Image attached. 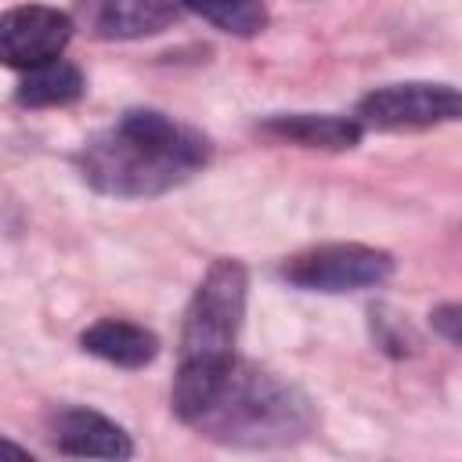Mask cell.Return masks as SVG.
I'll return each mask as SVG.
<instances>
[{"instance_id":"1","label":"cell","mask_w":462,"mask_h":462,"mask_svg":"<svg viewBox=\"0 0 462 462\" xmlns=\"http://www.w3.org/2000/svg\"><path fill=\"white\" fill-rule=\"evenodd\" d=\"M213 155L206 134L159 108H126L76 152L79 177L108 199H155L191 180Z\"/></svg>"},{"instance_id":"2","label":"cell","mask_w":462,"mask_h":462,"mask_svg":"<svg viewBox=\"0 0 462 462\" xmlns=\"http://www.w3.org/2000/svg\"><path fill=\"white\" fill-rule=\"evenodd\" d=\"M245 292L249 274L242 260L224 256L209 263L188 300L177 343V375L170 390V408L184 426H191V419L202 411L213 386L235 361V339L245 318Z\"/></svg>"},{"instance_id":"3","label":"cell","mask_w":462,"mask_h":462,"mask_svg":"<svg viewBox=\"0 0 462 462\" xmlns=\"http://www.w3.org/2000/svg\"><path fill=\"white\" fill-rule=\"evenodd\" d=\"M310 397L289 379L235 357L191 430L227 448H289L314 430Z\"/></svg>"},{"instance_id":"4","label":"cell","mask_w":462,"mask_h":462,"mask_svg":"<svg viewBox=\"0 0 462 462\" xmlns=\"http://www.w3.org/2000/svg\"><path fill=\"white\" fill-rule=\"evenodd\" d=\"M393 274V256L365 242H325L300 249L278 263V278L303 292H357L375 289Z\"/></svg>"},{"instance_id":"5","label":"cell","mask_w":462,"mask_h":462,"mask_svg":"<svg viewBox=\"0 0 462 462\" xmlns=\"http://www.w3.org/2000/svg\"><path fill=\"white\" fill-rule=\"evenodd\" d=\"M354 116L365 130H430L444 123L462 119V87L451 83H430V79H408V83H386L368 90Z\"/></svg>"},{"instance_id":"6","label":"cell","mask_w":462,"mask_h":462,"mask_svg":"<svg viewBox=\"0 0 462 462\" xmlns=\"http://www.w3.org/2000/svg\"><path fill=\"white\" fill-rule=\"evenodd\" d=\"M76 29V18L47 7V4H22L4 11L0 18V58L7 69H32L43 61L61 58Z\"/></svg>"},{"instance_id":"7","label":"cell","mask_w":462,"mask_h":462,"mask_svg":"<svg viewBox=\"0 0 462 462\" xmlns=\"http://www.w3.org/2000/svg\"><path fill=\"white\" fill-rule=\"evenodd\" d=\"M180 0H76V25L94 40H141L177 22Z\"/></svg>"},{"instance_id":"8","label":"cell","mask_w":462,"mask_h":462,"mask_svg":"<svg viewBox=\"0 0 462 462\" xmlns=\"http://www.w3.org/2000/svg\"><path fill=\"white\" fill-rule=\"evenodd\" d=\"M47 437L54 451L76 455V458H130L134 455V440L119 422H112L108 415L94 408H79V404L58 408L51 415Z\"/></svg>"},{"instance_id":"9","label":"cell","mask_w":462,"mask_h":462,"mask_svg":"<svg viewBox=\"0 0 462 462\" xmlns=\"http://www.w3.org/2000/svg\"><path fill=\"white\" fill-rule=\"evenodd\" d=\"M256 130L271 141L321 148V152H350L365 137L357 116H336V112H274L263 123H256Z\"/></svg>"},{"instance_id":"10","label":"cell","mask_w":462,"mask_h":462,"mask_svg":"<svg viewBox=\"0 0 462 462\" xmlns=\"http://www.w3.org/2000/svg\"><path fill=\"white\" fill-rule=\"evenodd\" d=\"M79 346L116 368H144L159 357V336L137 321H123V318H101L94 321L83 336Z\"/></svg>"},{"instance_id":"11","label":"cell","mask_w":462,"mask_h":462,"mask_svg":"<svg viewBox=\"0 0 462 462\" xmlns=\"http://www.w3.org/2000/svg\"><path fill=\"white\" fill-rule=\"evenodd\" d=\"M87 90V79L79 72V65L54 58L43 65H32L22 72L18 87H14V101L25 108H58V105H72L79 101Z\"/></svg>"},{"instance_id":"12","label":"cell","mask_w":462,"mask_h":462,"mask_svg":"<svg viewBox=\"0 0 462 462\" xmlns=\"http://www.w3.org/2000/svg\"><path fill=\"white\" fill-rule=\"evenodd\" d=\"M188 11H195L199 18H206L209 25H217L227 36H256L267 29L271 14L263 0H180Z\"/></svg>"},{"instance_id":"13","label":"cell","mask_w":462,"mask_h":462,"mask_svg":"<svg viewBox=\"0 0 462 462\" xmlns=\"http://www.w3.org/2000/svg\"><path fill=\"white\" fill-rule=\"evenodd\" d=\"M372 336H375V343H379L383 350H390V354H411V346H415L411 328H408L404 321L390 318L383 307L372 310Z\"/></svg>"},{"instance_id":"14","label":"cell","mask_w":462,"mask_h":462,"mask_svg":"<svg viewBox=\"0 0 462 462\" xmlns=\"http://www.w3.org/2000/svg\"><path fill=\"white\" fill-rule=\"evenodd\" d=\"M430 325H433L437 336H444L448 343H458L462 346V303H440V307H433Z\"/></svg>"}]
</instances>
